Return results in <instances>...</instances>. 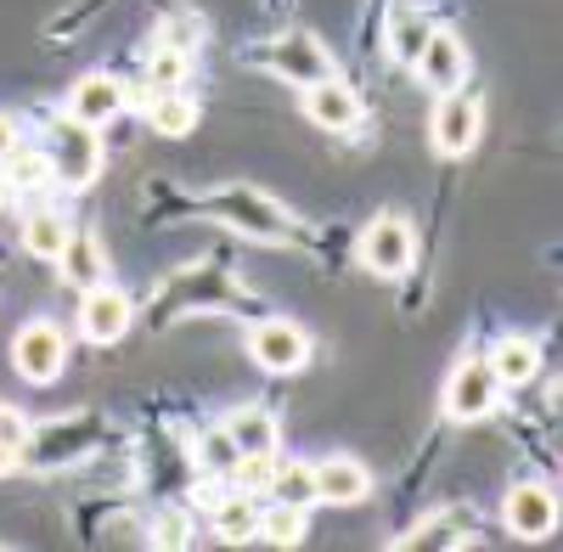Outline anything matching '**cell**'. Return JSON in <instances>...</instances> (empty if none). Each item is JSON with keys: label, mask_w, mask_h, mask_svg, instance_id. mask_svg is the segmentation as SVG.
Segmentation results:
<instances>
[{"label": "cell", "mask_w": 563, "mask_h": 552, "mask_svg": "<svg viewBox=\"0 0 563 552\" xmlns=\"http://www.w3.org/2000/svg\"><path fill=\"white\" fill-rule=\"evenodd\" d=\"M0 164H7L12 192H29V187L40 192V187H52V164H45V153H29V158H23V147H18V153H7Z\"/></svg>", "instance_id": "cell-25"}, {"label": "cell", "mask_w": 563, "mask_h": 552, "mask_svg": "<svg viewBox=\"0 0 563 552\" xmlns=\"http://www.w3.org/2000/svg\"><path fill=\"white\" fill-rule=\"evenodd\" d=\"M23 440H29V418H23L18 406L0 400V445H18L23 451Z\"/></svg>", "instance_id": "cell-28"}, {"label": "cell", "mask_w": 563, "mask_h": 552, "mask_svg": "<svg viewBox=\"0 0 563 552\" xmlns=\"http://www.w3.org/2000/svg\"><path fill=\"white\" fill-rule=\"evenodd\" d=\"M220 429L231 434V445H238L243 456H260V451H276L282 445V429H276V418H271L265 406H238Z\"/></svg>", "instance_id": "cell-17"}, {"label": "cell", "mask_w": 563, "mask_h": 552, "mask_svg": "<svg viewBox=\"0 0 563 552\" xmlns=\"http://www.w3.org/2000/svg\"><path fill=\"white\" fill-rule=\"evenodd\" d=\"M45 164H52V180L68 192H85L90 180L102 175V135L79 124V119H57L52 130H45Z\"/></svg>", "instance_id": "cell-2"}, {"label": "cell", "mask_w": 563, "mask_h": 552, "mask_svg": "<svg viewBox=\"0 0 563 552\" xmlns=\"http://www.w3.org/2000/svg\"><path fill=\"white\" fill-rule=\"evenodd\" d=\"M12 198V180H7V169H0V203H7Z\"/></svg>", "instance_id": "cell-31"}, {"label": "cell", "mask_w": 563, "mask_h": 552, "mask_svg": "<svg viewBox=\"0 0 563 552\" xmlns=\"http://www.w3.org/2000/svg\"><path fill=\"white\" fill-rule=\"evenodd\" d=\"M411 68H417V79L434 90H456V85H467V45H462V34L456 29H429V40L417 45V57H411Z\"/></svg>", "instance_id": "cell-12"}, {"label": "cell", "mask_w": 563, "mask_h": 552, "mask_svg": "<svg viewBox=\"0 0 563 552\" xmlns=\"http://www.w3.org/2000/svg\"><path fill=\"white\" fill-rule=\"evenodd\" d=\"M18 147H23V124H18L12 113H0V158L18 153Z\"/></svg>", "instance_id": "cell-29"}, {"label": "cell", "mask_w": 563, "mask_h": 552, "mask_svg": "<svg viewBox=\"0 0 563 552\" xmlns=\"http://www.w3.org/2000/svg\"><path fill=\"white\" fill-rule=\"evenodd\" d=\"M209 214L220 225H231V232L254 238V243H294V214L282 209L271 192H260V187H225V192H214Z\"/></svg>", "instance_id": "cell-1"}, {"label": "cell", "mask_w": 563, "mask_h": 552, "mask_svg": "<svg viewBox=\"0 0 563 552\" xmlns=\"http://www.w3.org/2000/svg\"><path fill=\"white\" fill-rule=\"evenodd\" d=\"M97 451V418H63L52 429H29L23 440V463L40 468V474H52V468H68V463H85V456Z\"/></svg>", "instance_id": "cell-8"}, {"label": "cell", "mask_w": 563, "mask_h": 552, "mask_svg": "<svg viewBox=\"0 0 563 552\" xmlns=\"http://www.w3.org/2000/svg\"><path fill=\"white\" fill-rule=\"evenodd\" d=\"M254 63H265L276 79H288V85H316V79H327V74H339L333 52H327L316 34H282V40L260 45Z\"/></svg>", "instance_id": "cell-9"}, {"label": "cell", "mask_w": 563, "mask_h": 552, "mask_svg": "<svg viewBox=\"0 0 563 552\" xmlns=\"http://www.w3.org/2000/svg\"><path fill=\"white\" fill-rule=\"evenodd\" d=\"M485 135V97H474V90H440L434 102V119H429V142L440 158H467L479 147Z\"/></svg>", "instance_id": "cell-3"}, {"label": "cell", "mask_w": 563, "mask_h": 552, "mask_svg": "<svg viewBox=\"0 0 563 552\" xmlns=\"http://www.w3.org/2000/svg\"><path fill=\"white\" fill-rule=\"evenodd\" d=\"M305 119L316 130H355L361 124V97H355V85H344V74H327L316 85H305Z\"/></svg>", "instance_id": "cell-14"}, {"label": "cell", "mask_w": 563, "mask_h": 552, "mask_svg": "<svg viewBox=\"0 0 563 552\" xmlns=\"http://www.w3.org/2000/svg\"><path fill=\"white\" fill-rule=\"evenodd\" d=\"M355 260L372 271V276H406L411 260H417V232H411V220L384 209V214H372L366 220V232L355 243Z\"/></svg>", "instance_id": "cell-4"}, {"label": "cell", "mask_w": 563, "mask_h": 552, "mask_svg": "<svg viewBox=\"0 0 563 552\" xmlns=\"http://www.w3.org/2000/svg\"><path fill=\"white\" fill-rule=\"evenodd\" d=\"M130 321H135V305L124 288L113 283H97V288H85L79 294V316H74V328L85 344H119L130 333Z\"/></svg>", "instance_id": "cell-10"}, {"label": "cell", "mask_w": 563, "mask_h": 552, "mask_svg": "<svg viewBox=\"0 0 563 552\" xmlns=\"http://www.w3.org/2000/svg\"><path fill=\"white\" fill-rule=\"evenodd\" d=\"M12 468H23V451L18 445H0V474H12Z\"/></svg>", "instance_id": "cell-30"}, {"label": "cell", "mask_w": 563, "mask_h": 552, "mask_svg": "<svg viewBox=\"0 0 563 552\" xmlns=\"http://www.w3.org/2000/svg\"><path fill=\"white\" fill-rule=\"evenodd\" d=\"M429 29H434L429 18H400V23H395V34H389V57L411 68V57H417V45L429 40Z\"/></svg>", "instance_id": "cell-27"}, {"label": "cell", "mask_w": 563, "mask_h": 552, "mask_svg": "<svg viewBox=\"0 0 563 552\" xmlns=\"http://www.w3.org/2000/svg\"><path fill=\"white\" fill-rule=\"evenodd\" d=\"M310 479H316V501H327V508H361V501L372 496V474L361 456H321V463H310Z\"/></svg>", "instance_id": "cell-13"}, {"label": "cell", "mask_w": 563, "mask_h": 552, "mask_svg": "<svg viewBox=\"0 0 563 552\" xmlns=\"http://www.w3.org/2000/svg\"><path fill=\"white\" fill-rule=\"evenodd\" d=\"M63 113L79 119V124H90V130H102V124H113L124 113V85L113 74H85V79H74Z\"/></svg>", "instance_id": "cell-15"}, {"label": "cell", "mask_w": 563, "mask_h": 552, "mask_svg": "<svg viewBox=\"0 0 563 552\" xmlns=\"http://www.w3.org/2000/svg\"><path fill=\"white\" fill-rule=\"evenodd\" d=\"M57 265H63V283L68 288H97V283H108V249L90 238V232H74L68 243H63V254H57Z\"/></svg>", "instance_id": "cell-16"}, {"label": "cell", "mask_w": 563, "mask_h": 552, "mask_svg": "<svg viewBox=\"0 0 563 552\" xmlns=\"http://www.w3.org/2000/svg\"><path fill=\"white\" fill-rule=\"evenodd\" d=\"M209 519H214V530L225 536V541H254V530H260V508H254V490H220L214 501H209Z\"/></svg>", "instance_id": "cell-19"}, {"label": "cell", "mask_w": 563, "mask_h": 552, "mask_svg": "<svg viewBox=\"0 0 563 552\" xmlns=\"http://www.w3.org/2000/svg\"><path fill=\"white\" fill-rule=\"evenodd\" d=\"M496 395H501V384L490 373V361L485 355H462L451 366L445 389H440V406H445L451 423H485L490 411H496Z\"/></svg>", "instance_id": "cell-5"}, {"label": "cell", "mask_w": 563, "mask_h": 552, "mask_svg": "<svg viewBox=\"0 0 563 552\" xmlns=\"http://www.w3.org/2000/svg\"><path fill=\"white\" fill-rule=\"evenodd\" d=\"M501 525H507V536H519V541H547L558 530V496H552V485H536V479L512 485L507 501H501Z\"/></svg>", "instance_id": "cell-11"}, {"label": "cell", "mask_w": 563, "mask_h": 552, "mask_svg": "<svg viewBox=\"0 0 563 552\" xmlns=\"http://www.w3.org/2000/svg\"><path fill=\"white\" fill-rule=\"evenodd\" d=\"M485 361H490V373H496L501 389H525L541 373V350L530 339H501V344H490Z\"/></svg>", "instance_id": "cell-18"}, {"label": "cell", "mask_w": 563, "mask_h": 552, "mask_svg": "<svg viewBox=\"0 0 563 552\" xmlns=\"http://www.w3.org/2000/svg\"><path fill=\"white\" fill-rule=\"evenodd\" d=\"M238 445H231V434L225 429H214V434H203L198 440V463L209 468V474H220V479H231V468H238Z\"/></svg>", "instance_id": "cell-26"}, {"label": "cell", "mask_w": 563, "mask_h": 552, "mask_svg": "<svg viewBox=\"0 0 563 552\" xmlns=\"http://www.w3.org/2000/svg\"><path fill=\"white\" fill-rule=\"evenodd\" d=\"M186 68H192L186 45L164 34V40H158V52H153V63H147V79H153L158 90H175V85H186Z\"/></svg>", "instance_id": "cell-24"}, {"label": "cell", "mask_w": 563, "mask_h": 552, "mask_svg": "<svg viewBox=\"0 0 563 552\" xmlns=\"http://www.w3.org/2000/svg\"><path fill=\"white\" fill-rule=\"evenodd\" d=\"M305 530H310V514L305 508H294V501H265V508H260V541H271V547H299L305 541Z\"/></svg>", "instance_id": "cell-21"}, {"label": "cell", "mask_w": 563, "mask_h": 552, "mask_svg": "<svg viewBox=\"0 0 563 552\" xmlns=\"http://www.w3.org/2000/svg\"><path fill=\"white\" fill-rule=\"evenodd\" d=\"M276 501H294V508H316V479H310V463H276L271 485H265Z\"/></svg>", "instance_id": "cell-23"}, {"label": "cell", "mask_w": 563, "mask_h": 552, "mask_svg": "<svg viewBox=\"0 0 563 552\" xmlns=\"http://www.w3.org/2000/svg\"><path fill=\"white\" fill-rule=\"evenodd\" d=\"M12 366H18L23 384H57L63 366H68V333L45 316L23 321L18 339H12Z\"/></svg>", "instance_id": "cell-7"}, {"label": "cell", "mask_w": 563, "mask_h": 552, "mask_svg": "<svg viewBox=\"0 0 563 552\" xmlns=\"http://www.w3.org/2000/svg\"><path fill=\"white\" fill-rule=\"evenodd\" d=\"M249 355H254L260 373H271V378L305 373V366H310V333L299 328V321H288V316H265V321L249 328Z\"/></svg>", "instance_id": "cell-6"}, {"label": "cell", "mask_w": 563, "mask_h": 552, "mask_svg": "<svg viewBox=\"0 0 563 552\" xmlns=\"http://www.w3.org/2000/svg\"><path fill=\"white\" fill-rule=\"evenodd\" d=\"M68 238H74V220L68 214H57V209H29L23 214V249L34 260H57Z\"/></svg>", "instance_id": "cell-20"}, {"label": "cell", "mask_w": 563, "mask_h": 552, "mask_svg": "<svg viewBox=\"0 0 563 552\" xmlns=\"http://www.w3.org/2000/svg\"><path fill=\"white\" fill-rule=\"evenodd\" d=\"M153 130L169 135V142L192 135V130H198V102L186 97L180 85H175V90H158V97H153Z\"/></svg>", "instance_id": "cell-22"}]
</instances>
